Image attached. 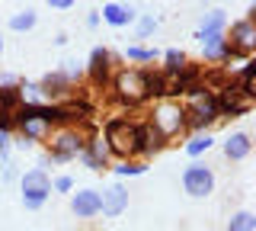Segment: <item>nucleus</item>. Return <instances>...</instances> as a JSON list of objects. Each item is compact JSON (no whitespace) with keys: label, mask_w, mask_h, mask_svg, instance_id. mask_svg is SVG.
Listing matches in <instances>:
<instances>
[{"label":"nucleus","mask_w":256,"mask_h":231,"mask_svg":"<svg viewBox=\"0 0 256 231\" xmlns=\"http://www.w3.org/2000/svg\"><path fill=\"white\" fill-rule=\"evenodd\" d=\"M144 170H148V161H138V157H125V161H118L112 167L116 177H141Z\"/></svg>","instance_id":"nucleus-21"},{"label":"nucleus","mask_w":256,"mask_h":231,"mask_svg":"<svg viewBox=\"0 0 256 231\" xmlns=\"http://www.w3.org/2000/svg\"><path fill=\"white\" fill-rule=\"evenodd\" d=\"M20 84H13V87H0V109L4 113H13L16 106H20Z\"/></svg>","instance_id":"nucleus-28"},{"label":"nucleus","mask_w":256,"mask_h":231,"mask_svg":"<svg viewBox=\"0 0 256 231\" xmlns=\"http://www.w3.org/2000/svg\"><path fill=\"white\" fill-rule=\"evenodd\" d=\"M102 138L109 141V151L112 157H118V161H125V157H132V141H134V122H128V119L116 116L106 122V132H102Z\"/></svg>","instance_id":"nucleus-6"},{"label":"nucleus","mask_w":256,"mask_h":231,"mask_svg":"<svg viewBox=\"0 0 256 231\" xmlns=\"http://www.w3.org/2000/svg\"><path fill=\"white\" fill-rule=\"evenodd\" d=\"M202 4H208V0H202Z\"/></svg>","instance_id":"nucleus-36"},{"label":"nucleus","mask_w":256,"mask_h":231,"mask_svg":"<svg viewBox=\"0 0 256 231\" xmlns=\"http://www.w3.org/2000/svg\"><path fill=\"white\" fill-rule=\"evenodd\" d=\"M20 189H22V205H26L29 212L42 209L48 202V196H52V177H48V170H38V167H32L20 177Z\"/></svg>","instance_id":"nucleus-5"},{"label":"nucleus","mask_w":256,"mask_h":231,"mask_svg":"<svg viewBox=\"0 0 256 231\" xmlns=\"http://www.w3.org/2000/svg\"><path fill=\"white\" fill-rule=\"evenodd\" d=\"M250 151H253L250 132H230L228 138H224V157H228V161H246Z\"/></svg>","instance_id":"nucleus-18"},{"label":"nucleus","mask_w":256,"mask_h":231,"mask_svg":"<svg viewBox=\"0 0 256 231\" xmlns=\"http://www.w3.org/2000/svg\"><path fill=\"white\" fill-rule=\"evenodd\" d=\"M196 39L202 42L205 61H214V65H228V68H230V61H234V58H244V55H237V52L228 45L224 33H196Z\"/></svg>","instance_id":"nucleus-10"},{"label":"nucleus","mask_w":256,"mask_h":231,"mask_svg":"<svg viewBox=\"0 0 256 231\" xmlns=\"http://www.w3.org/2000/svg\"><path fill=\"white\" fill-rule=\"evenodd\" d=\"M224 39H228V45H230L237 55L250 58V52L256 49V23H253V17L230 23V29H224Z\"/></svg>","instance_id":"nucleus-11"},{"label":"nucleus","mask_w":256,"mask_h":231,"mask_svg":"<svg viewBox=\"0 0 256 231\" xmlns=\"http://www.w3.org/2000/svg\"><path fill=\"white\" fill-rule=\"evenodd\" d=\"M134 17H138V10H134L132 4H118V0H109V4L100 10V20H106L109 26H116V29L134 23Z\"/></svg>","instance_id":"nucleus-17"},{"label":"nucleus","mask_w":256,"mask_h":231,"mask_svg":"<svg viewBox=\"0 0 256 231\" xmlns=\"http://www.w3.org/2000/svg\"><path fill=\"white\" fill-rule=\"evenodd\" d=\"M45 141H48V157L64 164V161H70V157H77L80 151H84L86 135H84L80 125H58V129L48 132Z\"/></svg>","instance_id":"nucleus-2"},{"label":"nucleus","mask_w":256,"mask_h":231,"mask_svg":"<svg viewBox=\"0 0 256 231\" xmlns=\"http://www.w3.org/2000/svg\"><path fill=\"white\" fill-rule=\"evenodd\" d=\"M112 65H116V55H112L106 45H96L90 52V61H86V77H90L96 87H102L112 77Z\"/></svg>","instance_id":"nucleus-13"},{"label":"nucleus","mask_w":256,"mask_h":231,"mask_svg":"<svg viewBox=\"0 0 256 231\" xmlns=\"http://www.w3.org/2000/svg\"><path fill=\"white\" fill-rule=\"evenodd\" d=\"M52 189H54V193H74V180H70L68 173H61V177L52 180Z\"/></svg>","instance_id":"nucleus-30"},{"label":"nucleus","mask_w":256,"mask_h":231,"mask_svg":"<svg viewBox=\"0 0 256 231\" xmlns=\"http://www.w3.org/2000/svg\"><path fill=\"white\" fill-rule=\"evenodd\" d=\"M224 29H228V13H224V10H208L202 17L198 33H224Z\"/></svg>","instance_id":"nucleus-20"},{"label":"nucleus","mask_w":256,"mask_h":231,"mask_svg":"<svg viewBox=\"0 0 256 231\" xmlns=\"http://www.w3.org/2000/svg\"><path fill=\"white\" fill-rule=\"evenodd\" d=\"M38 87H42L45 103H61V100L74 97V84H70L68 77L61 74V71H48L42 81H38Z\"/></svg>","instance_id":"nucleus-14"},{"label":"nucleus","mask_w":256,"mask_h":231,"mask_svg":"<svg viewBox=\"0 0 256 231\" xmlns=\"http://www.w3.org/2000/svg\"><path fill=\"white\" fill-rule=\"evenodd\" d=\"M186 65H189V58H186V55H182L180 49H170V52H164V74H166V77H173L176 71H182Z\"/></svg>","instance_id":"nucleus-24"},{"label":"nucleus","mask_w":256,"mask_h":231,"mask_svg":"<svg viewBox=\"0 0 256 231\" xmlns=\"http://www.w3.org/2000/svg\"><path fill=\"white\" fill-rule=\"evenodd\" d=\"M182 119H186V129L202 132L208 125L218 122V103H214V93H208L202 84L192 87L186 93V103H182Z\"/></svg>","instance_id":"nucleus-1"},{"label":"nucleus","mask_w":256,"mask_h":231,"mask_svg":"<svg viewBox=\"0 0 256 231\" xmlns=\"http://www.w3.org/2000/svg\"><path fill=\"white\" fill-rule=\"evenodd\" d=\"M0 55H4V36H0Z\"/></svg>","instance_id":"nucleus-35"},{"label":"nucleus","mask_w":256,"mask_h":231,"mask_svg":"<svg viewBox=\"0 0 256 231\" xmlns=\"http://www.w3.org/2000/svg\"><path fill=\"white\" fill-rule=\"evenodd\" d=\"M182 189H186L192 199H205V196L214 189V173H212V167H205L202 161H192L186 170H182Z\"/></svg>","instance_id":"nucleus-9"},{"label":"nucleus","mask_w":256,"mask_h":231,"mask_svg":"<svg viewBox=\"0 0 256 231\" xmlns=\"http://www.w3.org/2000/svg\"><path fill=\"white\" fill-rule=\"evenodd\" d=\"M86 26H90V29L100 26V10H90V13H86Z\"/></svg>","instance_id":"nucleus-33"},{"label":"nucleus","mask_w":256,"mask_h":231,"mask_svg":"<svg viewBox=\"0 0 256 231\" xmlns=\"http://www.w3.org/2000/svg\"><path fill=\"white\" fill-rule=\"evenodd\" d=\"M166 148V138L160 135L150 122H134V141H132V157L148 161V157L160 154Z\"/></svg>","instance_id":"nucleus-7"},{"label":"nucleus","mask_w":256,"mask_h":231,"mask_svg":"<svg viewBox=\"0 0 256 231\" xmlns=\"http://www.w3.org/2000/svg\"><path fill=\"white\" fill-rule=\"evenodd\" d=\"M214 103H218V116H230V119L246 116V113L253 109V97L240 90L237 81H230L228 87H224V90L214 93Z\"/></svg>","instance_id":"nucleus-8"},{"label":"nucleus","mask_w":256,"mask_h":231,"mask_svg":"<svg viewBox=\"0 0 256 231\" xmlns=\"http://www.w3.org/2000/svg\"><path fill=\"white\" fill-rule=\"evenodd\" d=\"M212 145H214V138H212L208 132H196V135L186 141V154H189V157H202Z\"/></svg>","instance_id":"nucleus-23"},{"label":"nucleus","mask_w":256,"mask_h":231,"mask_svg":"<svg viewBox=\"0 0 256 231\" xmlns=\"http://www.w3.org/2000/svg\"><path fill=\"white\" fill-rule=\"evenodd\" d=\"M125 58L134 61V65H148V61H157L160 52L157 49H144V45H128L125 49Z\"/></svg>","instance_id":"nucleus-25"},{"label":"nucleus","mask_w":256,"mask_h":231,"mask_svg":"<svg viewBox=\"0 0 256 231\" xmlns=\"http://www.w3.org/2000/svg\"><path fill=\"white\" fill-rule=\"evenodd\" d=\"M36 23H38L36 10H20V13L10 17V29L13 33H29V29H36Z\"/></svg>","instance_id":"nucleus-22"},{"label":"nucleus","mask_w":256,"mask_h":231,"mask_svg":"<svg viewBox=\"0 0 256 231\" xmlns=\"http://www.w3.org/2000/svg\"><path fill=\"white\" fill-rule=\"evenodd\" d=\"M154 29H157V17H154V13H138V17H134V36H138V39H150Z\"/></svg>","instance_id":"nucleus-27"},{"label":"nucleus","mask_w":256,"mask_h":231,"mask_svg":"<svg viewBox=\"0 0 256 231\" xmlns=\"http://www.w3.org/2000/svg\"><path fill=\"white\" fill-rule=\"evenodd\" d=\"M10 145H13L10 132H6V129H0V157H6V151H10Z\"/></svg>","instance_id":"nucleus-31"},{"label":"nucleus","mask_w":256,"mask_h":231,"mask_svg":"<svg viewBox=\"0 0 256 231\" xmlns=\"http://www.w3.org/2000/svg\"><path fill=\"white\" fill-rule=\"evenodd\" d=\"M144 97H157L164 100L166 97V74L164 71H144Z\"/></svg>","instance_id":"nucleus-19"},{"label":"nucleus","mask_w":256,"mask_h":231,"mask_svg":"<svg viewBox=\"0 0 256 231\" xmlns=\"http://www.w3.org/2000/svg\"><path fill=\"white\" fill-rule=\"evenodd\" d=\"M109 81H112V97L122 106H138V103L148 100L144 97V71L141 68H122Z\"/></svg>","instance_id":"nucleus-4"},{"label":"nucleus","mask_w":256,"mask_h":231,"mask_svg":"<svg viewBox=\"0 0 256 231\" xmlns=\"http://www.w3.org/2000/svg\"><path fill=\"white\" fill-rule=\"evenodd\" d=\"M74 4H77V0H48V7H52V10H70Z\"/></svg>","instance_id":"nucleus-32"},{"label":"nucleus","mask_w":256,"mask_h":231,"mask_svg":"<svg viewBox=\"0 0 256 231\" xmlns=\"http://www.w3.org/2000/svg\"><path fill=\"white\" fill-rule=\"evenodd\" d=\"M80 161H84L90 170H106L109 161H112V151H109V141L102 135H86V145L80 151Z\"/></svg>","instance_id":"nucleus-12"},{"label":"nucleus","mask_w":256,"mask_h":231,"mask_svg":"<svg viewBox=\"0 0 256 231\" xmlns=\"http://www.w3.org/2000/svg\"><path fill=\"white\" fill-rule=\"evenodd\" d=\"M125 209H128V189L122 183H112V186H106L100 193V212L106 218H118Z\"/></svg>","instance_id":"nucleus-15"},{"label":"nucleus","mask_w":256,"mask_h":231,"mask_svg":"<svg viewBox=\"0 0 256 231\" xmlns=\"http://www.w3.org/2000/svg\"><path fill=\"white\" fill-rule=\"evenodd\" d=\"M148 122L154 125V129L164 135L166 141L176 138L180 132H186V119H182V103H180V100H173V97L157 100V103H154V113H150Z\"/></svg>","instance_id":"nucleus-3"},{"label":"nucleus","mask_w":256,"mask_h":231,"mask_svg":"<svg viewBox=\"0 0 256 231\" xmlns=\"http://www.w3.org/2000/svg\"><path fill=\"white\" fill-rule=\"evenodd\" d=\"M58 71H61V74H64V77H68V81H70V84H77V81H80V77H84V68H80V61H77V58H64Z\"/></svg>","instance_id":"nucleus-29"},{"label":"nucleus","mask_w":256,"mask_h":231,"mask_svg":"<svg viewBox=\"0 0 256 231\" xmlns=\"http://www.w3.org/2000/svg\"><path fill=\"white\" fill-rule=\"evenodd\" d=\"M68 42H70L68 33H58V36H54V45H68Z\"/></svg>","instance_id":"nucleus-34"},{"label":"nucleus","mask_w":256,"mask_h":231,"mask_svg":"<svg viewBox=\"0 0 256 231\" xmlns=\"http://www.w3.org/2000/svg\"><path fill=\"white\" fill-rule=\"evenodd\" d=\"M70 212L77 218H96L100 215V193L96 189H77V193H70Z\"/></svg>","instance_id":"nucleus-16"},{"label":"nucleus","mask_w":256,"mask_h":231,"mask_svg":"<svg viewBox=\"0 0 256 231\" xmlns=\"http://www.w3.org/2000/svg\"><path fill=\"white\" fill-rule=\"evenodd\" d=\"M228 231H256V215L253 212H237L228 218Z\"/></svg>","instance_id":"nucleus-26"}]
</instances>
